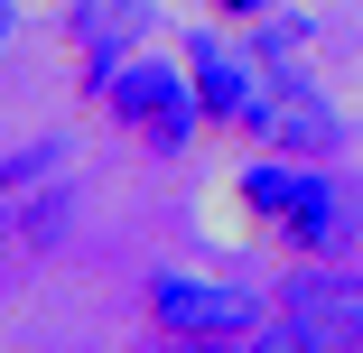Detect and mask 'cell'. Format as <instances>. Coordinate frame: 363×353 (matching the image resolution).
I'll return each instance as SVG.
<instances>
[{
	"label": "cell",
	"mask_w": 363,
	"mask_h": 353,
	"mask_svg": "<svg viewBox=\"0 0 363 353\" xmlns=\"http://www.w3.org/2000/svg\"><path fill=\"white\" fill-rule=\"evenodd\" d=\"M186 75H196V103H205V121H233V130L252 121V130H261V93H252V65H242L224 37H205V28H196V37H186Z\"/></svg>",
	"instance_id": "7"
},
{
	"label": "cell",
	"mask_w": 363,
	"mask_h": 353,
	"mask_svg": "<svg viewBox=\"0 0 363 353\" xmlns=\"http://www.w3.org/2000/svg\"><path fill=\"white\" fill-rule=\"evenodd\" d=\"M270 335H279V344H308V353L363 344V260L308 251V260L270 289Z\"/></svg>",
	"instance_id": "1"
},
{
	"label": "cell",
	"mask_w": 363,
	"mask_h": 353,
	"mask_svg": "<svg viewBox=\"0 0 363 353\" xmlns=\"http://www.w3.org/2000/svg\"><path fill=\"white\" fill-rule=\"evenodd\" d=\"M150 316H159V335L233 344V335L261 325V298L252 289H224V279H159V289H150Z\"/></svg>",
	"instance_id": "4"
},
{
	"label": "cell",
	"mask_w": 363,
	"mask_h": 353,
	"mask_svg": "<svg viewBox=\"0 0 363 353\" xmlns=\"http://www.w3.org/2000/svg\"><path fill=\"white\" fill-rule=\"evenodd\" d=\"M140 37H150V0H75V19H65V47H75V65L94 84L121 75Z\"/></svg>",
	"instance_id": "6"
},
{
	"label": "cell",
	"mask_w": 363,
	"mask_h": 353,
	"mask_svg": "<svg viewBox=\"0 0 363 353\" xmlns=\"http://www.w3.org/2000/svg\"><path fill=\"white\" fill-rule=\"evenodd\" d=\"M242 204H252L279 242H298V251H335V242L354 233L345 195L317 177V158H252V168H242Z\"/></svg>",
	"instance_id": "2"
},
{
	"label": "cell",
	"mask_w": 363,
	"mask_h": 353,
	"mask_svg": "<svg viewBox=\"0 0 363 353\" xmlns=\"http://www.w3.org/2000/svg\"><path fill=\"white\" fill-rule=\"evenodd\" d=\"M354 233H363V214H354Z\"/></svg>",
	"instance_id": "11"
},
{
	"label": "cell",
	"mask_w": 363,
	"mask_h": 353,
	"mask_svg": "<svg viewBox=\"0 0 363 353\" xmlns=\"http://www.w3.org/2000/svg\"><path fill=\"white\" fill-rule=\"evenodd\" d=\"M261 139L270 149H289V158H335L345 149V121H335V103L308 84V75H270L261 84Z\"/></svg>",
	"instance_id": "5"
},
{
	"label": "cell",
	"mask_w": 363,
	"mask_h": 353,
	"mask_svg": "<svg viewBox=\"0 0 363 353\" xmlns=\"http://www.w3.org/2000/svg\"><path fill=\"white\" fill-rule=\"evenodd\" d=\"M224 10H233V19H261V10H270V0H224Z\"/></svg>",
	"instance_id": "9"
},
{
	"label": "cell",
	"mask_w": 363,
	"mask_h": 353,
	"mask_svg": "<svg viewBox=\"0 0 363 353\" xmlns=\"http://www.w3.org/2000/svg\"><path fill=\"white\" fill-rule=\"evenodd\" d=\"M10 28H19V10H10V0H0V47H10Z\"/></svg>",
	"instance_id": "10"
},
{
	"label": "cell",
	"mask_w": 363,
	"mask_h": 353,
	"mask_svg": "<svg viewBox=\"0 0 363 353\" xmlns=\"http://www.w3.org/2000/svg\"><path fill=\"white\" fill-rule=\"evenodd\" d=\"M103 103H112V121L140 139L150 158H177L186 139H196V75H177V65H150V56H130L121 75L103 84Z\"/></svg>",
	"instance_id": "3"
},
{
	"label": "cell",
	"mask_w": 363,
	"mask_h": 353,
	"mask_svg": "<svg viewBox=\"0 0 363 353\" xmlns=\"http://www.w3.org/2000/svg\"><path fill=\"white\" fill-rule=\"evenodd\" d=\"M65 186V139H28L19 158H0V233L47 224V204Z\"/></svg>",
	"instance_id": "8"
}]
</instances>
